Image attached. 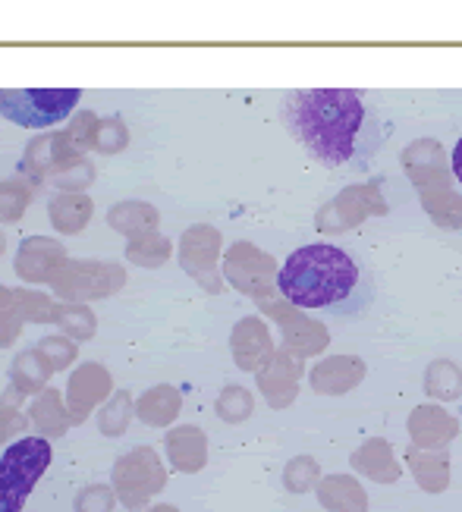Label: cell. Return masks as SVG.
Listing matches in <instances>:
<instances>
[{
	"instance_id": "8992f818",
	"label": "cell",
	"mask_w": 462,
	"mask_h": 512,
	"mask_svg": "<svg viewBox=\"0 0 462 512\" xmlns=\"http://www.w3.org/2000/svg\"><path fill=\"white\" fill-rule=\"evenodd\" d=\"M453 173H456V180L462 183V139L453 148Z\"/></svg>"
},
{
	"instance_id": "277c9868",
	"label": "cell",
	"mask_w": 462,
	"mask_h": 512,
	"mask_svg": "<svg viewBox=\"0 0 462 512\" xmlns=\"http://www.w3.org/2000/svg\"><path fill=\"white\" fill-rule=\"evenodd\" d=\"M82 88H0V117L22 129L57 126L73 114Z\"/></svg>"
},
{
	"instance_id": "5b68a950",
	"label": "cell",
	"mask_w": 462,
	"mask_h": 512,
	"mask_svg": "<svg viewBox=\"0 0 462 512\" xmlns=\"http://www.w3.org/2000/svg\"><path fill=\"white\" fill-rule=\"evenodd\" d=\"M321 500L334 509V512H365V497L362 491L352 481L346 478H334V481H327L324 484V491H321Z\"/></svg>"
},
{
	"instance_id": "7a4b0ae2",
	"label": "cell",
	"mask_w": 462,
	"mask_h": 512,
	"mask_svg": "<svg viewBox=\"0 0 462 512\" xmlns=\"http://www.w3.org/2000/svg\"><path fill=\"white\" fill-rule=\"evenodd\" d=\"M277 289L296 308L330 318H359L374 299L371 271L340 246L315 242L296 249L277 274Z\"/></svg>"
},
{
	"instance_id": "6da1fadb",
	"label": "cell",
	"mask_w": 462,
	"mask_h": 512,
	"mask_svg": "<svg viewBox=\"0 0 462 512\" xmlns=\"http://www.w3.org/2000/svg\"><path fill=\"white\" fill-rule=\"evenodd\" d=\"M280 120L327 170L362 173L384 142L378 110L359 88H296L280 101Z\"/></svg>"
},
{
	"instance_id": "3957f363",
	"label": "cell",
	"mask_w": 462,
	"mask_h": 512,
	"mask_svg": "<svg viewBox=\"0 0 462 512\" xmlns=\"http://www.w3.org/2000/svg\"><path fill=\"white\" fill-rule=\"evenodd\" d=\"M51 465V443L41 437H22L0 456V512H22L35 484Z\"/></svg>"
}]
</instances>
